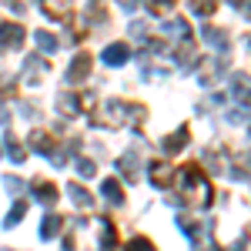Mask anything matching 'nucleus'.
I'll return each instance as SVG.
<instances>
[{"label":"nucleus","mask_w":251,"mask_h":251,"mask_svg":"<svg viewBox=\"0 0 251 251\" xmlns=\"http://www.w3.org/2000/svg\"><path fill=\"white\" fill-rule=\"evenodd\" d=\"M184 198H188L191 208H208V204H211L208 177L198 171V168H188V174H184Z\"/></svg>","instance_id":"1"},{"label":"nucleus","mask_w":251,"mask_h":251,"mask_svg":"<svg viewBox=\"0 0 251 251\" xmlns=\"http://www.w3.org/2000/svg\"><path fill=\"white\" fill-rule=\"evenodd\" d=\"M24 40V30H20L17 24H0V44H7V47H14Z\"/></svg>","instance_id":"2"},{"label":"nucleus","mask_w":251,"mask_h":251,"mask_svg":"<svg viewBox=\"0 0 251 251\" xmlns=\"http://www.w3.org/2000/svg\"><path fill=\"white\" fill-rule=\"evenodd\" d=\"M104 60H107L111 67L124 64V60H127V47H124V44H114V47H107V50H104Z\"/></svg>","instance_id":"3"},{"label":"nucleus","mask_w":251,"mask_h":251,"mask_svg":"<svg viewBox=\"0 0 251 251\" xmlns=\"http://www.w3.org/2000/svg\"><path fill=\"white\" fill-rule=\"evenodd\" d=\"M234 97L241 104H251V77H234Z\"/></svg>","instance_id":"4"},{"label":"nucleus","mask_w":251,"mask_h":251,"mask_svg":"<svg viewBox=\"0 0 251 251\" xmlns=\"http://www.w3.org/2000/svg\"><path fill=\"white\" fill-rule=\"evenodd\" d=\"M151 181H154L157 188H168V181H171V168H168V164H154V168H151Z\"/></svg>","instance_id":"5"},{"label":"nucleus","mask_w":251,"mask_h":251,"mask_svg":"<svg viewBox=\"0 0 251 251\" xmlns=\"http://www.w3.org/2000/svg\"><path fill=\"white\" fill-rule=\"evenodd\" d=\"M87 71H91V60H87V57H77L74 64H71V74H67V77H71V80L87 77Z\"/></svg>","instance_id":"6"},{"label":"nucleus","mask_w":251,"mask_h":251,"mask_svg":"<svg viewBox=\"0 0 251 251\" xmlns=\"http://www.w3.org/2000/svg\"><path fill=\"white\" fill-rule=\"evenodd\" d=\"M104 198H111V204H121V201H124V194H121V188H117V181H107V184H104Z\"/></svg>","instance_id":"7"},{"label":"nucleus","mask_w":251,"mask_h":251,"mask_svg":"<svg viewBox=\"0 0 251 251\" xmlns=\"http://www.w3.org/2000/svg\"><path fill=\"white\" fill-rule=\"evenodd\" d=\"M191 10L201 14V17H208V14L214 10V0H191Z\"/></svg>","instance_id":"8"},{"label":"nucleus","mask_w":251,"mask_h":251,"mask_svg":"<svg viewBox=\"0 0 251 251\" xmlns=\"http://www.w3.org/2000/svg\"><path fill=\"white\" fill-rule=\"evenodd\" d=\"M184 141H188V127H181V131H177V137H171V141H164V151H177V148H181Z\"/></svg>","instance_id":"9"},{"label":"nucleus","mask_w":251,"mask_h":251,"mask_svg":"<svg viewBox=\"0 0 251 251\" xmlns=\"http://www.w3.org/2000/svg\"><path fill=\"white\" fill-rule=\"evenodd\" d=\"M37 198H40V201H47V204H50V201L57 198V191H54L50 184H44V181H37Z\"/></svg>","instance_id":"10"},{"label":"nucleus","mask_w":251,"mask_h":251,"mask_svg":"<svg viewBox=\"0 0 251 251\" xmlns=\"http://www.w3.org/2000/svg\"><path fill=\"white\" fill-rule=\"evenodd\" d=\"M171 3H174V0H148V7H151L154 14H164V10H168Z\"/></svg>","instance_id":"11"},{"label":"nucleus","mask_w":251,"mask_h":251,"mask_svg":"<svg viewBox=\"0 0 251 251\" xmlns=\"http://www.w3.org/2000/svg\"><path fill=\"white\" fill-rule=\"evenodd\" d=\"M57 228H60V221L54 218V214H50V218L44 221V238H50V231H57Z\"/></svg>","instance_id":"12"},{"label":"nucleus","mask_w":251,"mask_h":251,"mask_svg":"<svg viewBox=\"0 0 251 251\" xmlns=\"http://www.w3.org/2000/svg\"><path fill=\"white\" fill-rule=\"evenodd\" d=\"M37 44H40V47H44V50H54V47H57L50 34H37Z\"/></svg>","instance_id":"13"},{"label":"nucleus","mask_w":251,"mask_h":251,"mask_svg":"<svg viewBox=\"0 0 251 251\" xmlns=\"http://www.w3.org/2000/svg\"><path fill=\"white\" fill-rule=\"evenodd\" d=\"M24 208H27L24 201H20V204H14V211H10V218H7V225H14V221H20V214H24Z\"/></svg>","instance_id":"14"},{"label":"nucleus","mask_w":251,"mask_h":251,"mask_svg":"<svg viewBox=\"0 0 251 251\" xmlns=\"http://www.w3.org/2000/svg\"><path fill=\"white\" fill-rule=\"evenodd\" d=\"M231 3L238 7V10H245V14L251 17V0H231Z\"/></svg>","instance_id":"15"}]
</instances>
